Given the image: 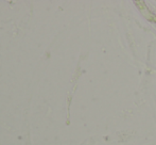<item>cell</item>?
Segmentation results:
<instances>
[{
    "label": "cell",
    "mask_w": 156,
    "mask_h": 145,
    "mask_svg": "<svg viewBox=\"0 0 156 145\" xmlns=\"http://www.w3.org/2000/svg\"><path fill=\"white\" fill-rule=\"evenodd\" d=\"M134 3L136 4L137 9L139 10V12L142 14V16L145 19L149 20L151 22H156V15L153 14L152 12L148 9V6H145V1H134Z\"/></svg>",
    "instance_id": "cell-1"
}]
</instances>
